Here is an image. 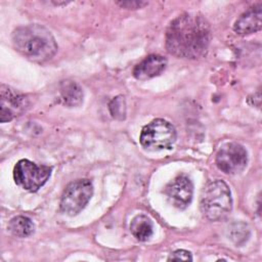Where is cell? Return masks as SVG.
<instances>
[{"instance_id":"17","label":"cell","mask_w":262,"mask_h":262,"mask_svg":"<svg viewBox=\"0 0 262 262\" xmlns=\"http://www.w3.org/2000/svg\"><path fill=\"white\" fill-rule=\"evenodd\" d=\"M168 260H183V261H191L192 260V256L191 253L185 250H177L175 252H173L170 257L168 258Z\"/></svg>"},{"instance_id":"4","label":"cell","mask_w":262,"mask_h":262,"mask_svg":"<svg viewBox=\"0 0 262 262\" xmlns=\"http://www.w3.org/2000/svg\"><path fill=\"white\" fill-rule=\"evenodd\" d=\"M176 140L174 126L164 119H156L145 125L140 133V144L148 150L168 149Z\"/></svg>"},{"instance_id":"11","label":"cell","mask_w":262,"mask_h":262,"mask_svg":"<svg viewBox=\"0 0 262 262\" xmlns=\"http://www.w3.org/2000/svg\"><path fill=\"white\" fill-rule=\"evenodd\" d=\"M167 60L159 54H150L142 59L133 69V76L140 81L151 79L159 76L166 68Z\"/></svg>"},{"instance_id":"9","label":"cell","mask_w":262,"mask_h":262,"mask_svg":"<svg viewBox=\"0 0 262 262\" xmlns=\"http://www.w3.org/2000/svg\"><path fill=\"white\" fill-rule=\"evenodd\" d=\"M164 192L172 205L184 209L191 202L193 186L187 176L179 175L166 185Z\"/></svg>"},{"instance_id":"14","label":"cell","mask_w":262,"mask_h":262,"mask_svg":"<svg viewBox=\"0 0 262 262\" xmlns=\"http://www.w3.org/2000/svg\"><path fill=\"white\" fill-rule=\"evenodd\" d=\"M35 229L31 219L25 216L13 217L8 223V230L17 237H27L33 234Z\"/></svg>"},{"instance_id":"1","label":"cell","mask_w":262,"mask_h":262,"mask_svg":"<svg viewBox=\"0 0 262 262\" xmlns=\"http://www.w3.org/2000/svg\"><path fill=\"white\" fill-rule=\"evenodd\" d=\"M210 39L209 23L202 15L182 14L167 29L166 48L177 57L195 59L205 54Z\"/></svg>"},{"instance_id":"2","label":"cell","mask_w":262,"mask_h":262,"mask_svg":"<svg viewBox=\"0 0 262 262\" xmlns=\"http://www.w3.org/2000/svg\"><path fill=\"white\" fill-rule=\"evenodd\" d=\"M12 44L26 58L35 62L51 59L57 51V43L51 32L41 25H27L12 33Z\"/></svg>"},{"instance_id":"6","label":"cell","mask_w":262,"mask_h":262,"mask_svg":"<svg viewBox=\"0 0 262 262\" xmlns=\"http://www.w3.org/2000/svg\"><path fill=\"white\" fill-rule=\"evenodd\" d=\"M93 194V186L88 179H78L67 185L60 199L62 213L74 216L80 213L88 204Z\"/></svg>"},{"instance_id":"18","label":"cell","mask_w":262,"mask_h":262,"mask_svg":"<svg viewBox=\"0 0 262 262\" xmlns=\"http://www.w3.org/2000/svg\"><path fill=\"white\" fill-rule=\"evenodd\" d=\"M117 4L121 5L122 7L128 8V9H137V8H141L142 6L146 5L147 2H143V1H120V2H117Z\"/></svg>"},{"instance_id":"3","label":"cell","mask_w":262,"mask_h":262,"mask_svg":"<svg viewBox=\"0 0 262 262\" xmlns=\"http://www.w3.org/2000/svg\"><path fill=\"white\" fill-rule=\"evenodd\" d=\"M232 208V199L228 185L222 180L209 182L201 195V210L211 221H220L227 217Z\"/></svg>"},{"instance_id":"5","label":"cell","mask_w":262,"mask_h":262,"mask_svg":"<svg viewBox=\"0 0 262 262\" xmlns=\"http://www.w3.org/2000/svg\"><path fill=\"white\" fill-rule=\"evenodd\" d=\"M51 170L48 166L37 165L27 159H23L13 168V178L18 186L35 192L48 180Z\"/></svg>"},{"instance_id":"16","label":"cell","mask_w":262,"mask_h":262,"mask_svg":"<svg viewBox=\"0 0 262 262\" xmlns=\"http://www.w3.org/2000/svg\"><path fill=\"white\" fill-rule=\"evenodd\" d=\"M110 112L115 119L123 120L126 115V104L123 96H117L110 102Z\"/></svg>"},{"instance_id":"8","label":"cell","mask_w":262,"mask_h":262,"mask_svg":"<svg viewBox=\"0 0 262 262\" xmlns=\"http://www.w3.org/2000/svg\"><path fill=\"white\" fill-rule=\"evenodd\" d=\"M1 94V114L0 121L5 123L24 114L29 107V99L26 95L17 92L13 88L2 84Z\"/></svg>"},{"instance_id":"13","label":"cell","mask_w":262,"mask_h":262,"mask_svg":"<svg viewBox=\"0 0 262 262\" xmlns=\"http://www.w3.org/2000/svg\"><path fill=\"white\" fill-rule=\"evenodd\" d=\"M130 231L138 241H147L154 232V224L151 219L143 214L135 216L130 223Z\"/></svg>"},{"instance_id":"10","label":"cell","mask_w":262,"mask_h":262,"mask_svg":"<svg viewBox=\"0 0 262 262\" xmlns=\"http://www.w3.org/2000/svg\"><path fill=\"white\" fill-rule=\"evenodd\" d=\"M262 5L257 4L245 11L234 23L233 30L238 35H250L262 27Z\"/></svg>"},{"instance_id":"15","label":"cell","mask_w":262,"mask_h":262,"mask_svg":"<svg viewBox=\"0 0 262 262\" xmlns=\"http://www.w3.org/2000/svg\"><path fill=\"white\" fill-rule=\"evenodd\" d=\"M230 238L237 245L246 242L249 237V229L244 223H235L229 229Z\"/></svg>"},{"instance_id":"12","label":"cell","mask_w":262,"mask_h":262,"mask_svg":"<svg viewBox=\"0 0 262 262\" xmlns=\"http://www.w3.org/2000/svg\"><path fill=\"white\" fill-rule=\"evenodd\" d=\"M59 94L63 104L70 107L79 106L83 102V91L74 81H62L59 85Z\"/></svg>"},{"instance_id":"7","label":"cell","mask_w":262,"mask_h":262,"mask_svg":"<svg viewBox=\"0 0 262 262\" xmlns=\"http://www.w3.org/2000/svg\"><path fill=\"white\" fill-rule=\"evenodd\" d=\"M248 162L245 147L235 142H228L221 146L216 155V165L225 174H237L242 172Z\"/></svg>"}]
</instances>
